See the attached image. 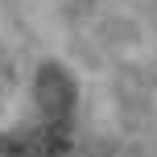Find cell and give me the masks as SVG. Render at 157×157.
I'll return each instance as SVG.
<instances>
[{
  "mask_svg": "<svg viewBox=\"0 0 157 157\" xmlns=\"http://www.w3.org/2000/svg\"><path fill=\"white\" fill-rule=\"evenodd\" d=\"M75 120V78L58 62L37 71V124L8 141V157H66Z\"/></svg>",
  "mask_w": 157,
  "mask_h": 157,
  "instance_id": "6da1fadb",
  "label": "cell"
}]
</instances>
